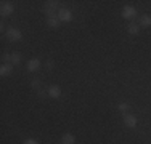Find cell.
<instances>
[{
    "label": "cell",
    "mask_w": 151,
    "mask_h": 144,
    "mask_svg": "<svg viewBox=\"0 0 151 144\" xmlns=\"http://www.w3.org/2000/svg\"><path fill=\"white\" fill-rule=\"evenodd\" d=\"M5 37L8 38L10 42H19L21 38H23V32H21L18 27L8 26V27H6V31H5Z\"/></svg>",
    "instance_id": "6da1fadb"
},
{
    "label": "cell",
    "mask_w": 151,
    "mask_h": 144,
    "mask_svg": "<svg viewBox=\"0 0 151 144\" xmlns=\"http://www.w3.org/2000/svg\"><path fill=\"white\" fill-rule=\"evenodd\" d=\"M13 13H15V5H13L12 2H5V0H3V2L0 3V14H2V18H8V16H12Z\"/></svg>",
    "instance_id": "7a4b0ae2"
},
{
    "label": "cell",
    "mask_w": 151,
    "mask_h": 144,
    "mask_svg": "<svg viewBox=\"0 0 151 144\" xmlns=\"http://www.w3.org/2000/svg\"><path fill=\"white\" fill-rule=\"evenodd\" d=\"M73 11H71L69 8H64V6H61L58 8V19L61 23H71L73 21Z\"/></svg>",
    "instance_id": "3957f363"
},
{
    "label": "cell",
    "mask_w": 151,
    "mask_h": 144,
    "mask_svg": "<svg viewBox=\"0 0 151 144\" xmlns=\"http://www.w3.org/2000/svg\"><path fill=\"white\" fill-rule=\"evenodd\" d=\"M122 18L124 19H134V18L137 16V8L134 5H125V6H122Z\"/></svg>",
    "instance_id": "277c9868"
},
{
    "label": "cell",
    "mask_w": 151,
    "mask_h": 144,
    "mask_svg": "<svg viewBox=\"0 0 151 144\" xmlns=\"http://www.w3.org/2000/svg\"><path fill=\"white\" fill-rule=\"evenodd\" d=\"M124 125L127 128H135L137 125H138V118H137V115L134 114H124Z\"/></svg>",
    "instance_id": "5b68a950"
},
{
    "label": "cell",
    "mask_w": 151,
    "mask_h": 144,
    "mask_svg": "<svg viewBox=\"0 0 151 144\" xmlns=\"http://www.w3.org/2000/svg\"><path fill=\"white\" fill-rule=\"evenodd\" d=\"M47 93H48V98L52 99H60L61 98V86L60 85H50L48 88H47Z\"/></svg>",
    "instance_id": "8992f818"
},
{
    "label": "cell",
    "mask_w": 151,
    "mask_h": 144,
    "mask_svg": "<svg viewBox=\"0 0 151 144\" xmlns=\"http://www.w3.org/2000/svg\"><path fill=\"white\" fill-rule=\"evenodd\" d=\"M40 59L39 58H31L29 61L26 63V69H27V72H37L39 69H40Z\"/></svg>",
    "instance_id": "52a82bcc"
},
{
    "label": "cell",
    "mask_w": 151,
    "mask_h": 144,
    "mask_svg": "<svg viewBox=\"0 0 151 144\" xmlns=\"http://www.w3.org/2000/svg\"><path fill=\"white\" fill-rule=\"evenodd\" d=\"M12 74H13V64L12 63H2V66H0V75L2 77H8Z\"/></svg>",
    "instance_id": "ba28073f"
},
{
    "label": "cell",
    "mask_w": 151,
    "mask_h": 144,
    "mask_svg": "<svg viewBox=\"0 0 151 144\" xmlns=\"http://www.w3.org/2000/svg\"><path fill=\"white\" fill-rule=\"evenodd\" d=\"M76 143V136L73 133H64L61 136V144H74Z\"/></svg>",
    "instance_id": "9c48e42d"
},
{
    "label": "cell",
    "mask_w": 151,
    "mask_h": 144,
    "mask_svg": "<svg viewBox=\"0 0 151 144\" xmlns=\"http://www.w3.org/2000/svg\"><path fill=\"white\" fill-rule=\"evenodd\" d=\"M61 24V21L58 19V16L55 18H47V26H48L50 29H58Z\"/></svg>",
    "instance_id": "30bf717a"
},
{
    "label": "cell",
    "mask_w": 151,
    "mask_h": 144,
    "mask_svg": "<svg viewBox=\"0 0 151 144\" xmlns=\"http://www.w3.org/2000/svg\"><path fill=\"white\" fill-rule=\"evenodd\" d=\"M127 32L130 35H138L140 34V24L138 23H130L127 26Z\"/></svg>",
    "instance_id": "8fae6325"
},
{
    "label": "cell",
    "mask_w": 151,
    "mask_h": 144,
    "mask_svg": "<svg viewBox=\"0 0 151 144\" xmlns=\"http://www.w3.org/2000/svg\"><path fill=\"white\" fill-rule=\"evenodd\" d=\"M140 27H150L151 26V14H143L140 16Z\"/></svg>",
    "instance_id": "7c38bea8"
},
{
    "label": "cell",
    "mask_w": 151,
    "mask_h": 144,
    "mask_svg": "<svg viewBox=\"0 0 151 144\" xmlns=\"http://www.w3.org/2000/svg\"><path fill=\"white\" fill-rule=\"evenodd\" d=\"M44 13H45V16L47 18H55V16H58V10L56 8H52V6H44Z\"/></svg>",
    "instance_id": "4fadbf2b"
},
{
    "label": "cell",
    "mask_w": 151,
    "mask_h": 144,
    "mask_svg": "<svg viewBox=\"0 0 151 144\" xmlns=\"http://www.w3.org/2000/svg\"><path fill=\"white\" fill-rule=\"evenodd\" d=\"M21 61H23V55H21L19 51L12 53V64H13V66H18V64H21Z\"/></svg>",
    "instance_id": "5bb4252c"
},
{
    "label": "cell",
    "mask_w": 151,
    "mask_h": 144,
    "mask_svg": "<svg viewBox=\"0 0 151 144\" xmlns=\"http://www.w3.org/2000/svg\"><path fill=\"white\" fill-rule=\"evenodd\" d=\"M117 110H119V112H122V114H127V110H129V104L122 101V103L117 104Z\"/></svg>",
    "instance_id": "9a60e30c"
},
{
    "label": "cell",
    "mask_w": 151,
    "mask_h": 144,
    "mask_svg": "<svg viewBox=\"0 0 151 144\" xmlns=\"http://www.w3.org/2000/svg\"><path fill=\"white\" fill-rule=\"evenodd\" d=\"M31 86H32V88H35V90H40V80H39V78H32V80H31Z\"/></svg>",
    "instance_id": "2e32d148"
},
{
    "label": "cell",
    "mask_w": 151,
    "mask_h": 144,
    "mask_svg": "<svg viewBox=\"0 0 151 144\" xmlns=\"http://www.w3.org/2000/svg\"><path fill=\"white\" fill-rule=\"evenodd\" d=\"M2 63H12V55H10V53H3L2 55Z\"/></svg>",
    "instance_id": "e0dca14e"
},
{
    "label": "cell",
    "mask_w": 151,
    "mask_h": 144,
    "mask_svg": "<svg viewBox=\"0 0 151 144\" xmlns=\"http://www.w3.org/2000/svg\"><path fill=\"white\" fill-rule=\"evenodd\" d=\"M58 0H50V2H45L47 6H52V8H58Z\"/></svg>",
    "instance_id": "ac0fdd59"
},
{
    "label": "cell",
    "mask_w": 151,
    "mask_h": 144,
    "mask_svg": "<svg viewBox=\"0 0 151 144\" xmlns=\"http://www.w3.org/2000/svg\"><path fill=\"white\" fill-rule=\"evenodd\" d=\"M45 67H47L48 71H52L53 67H55V63H53V59H47V61H45Z\"/></svg>",
    "instance_id": "d6986e66"
},
{
    "label": "cell",
    "mask_w": 151,
    "mask_h": 144,
    "mask_svg": "<svg viewBox=\"0 0 151 144\" xmlns=\"http://www.w3.org/2000/svg\"><path fill=\"white\" fill-rule=\"evenodd\" d=\"M23 144H39L37 139H34V138H27V139H24Z\"/></svg>",
    "instance_id": "ffe728a7"
},
{
    "label": "cell",
    "mask_w": 151,
    "mask_h": 144,
    "mask_svg": "<svg viewBox=\"0 0 151 144\" xmlns=\"http://www.w3.org/2000/svg\"><path fill=\"white\" fill-rule=\"evenodd\" d=\"M39 96H40V98H47V96H48V93H47V90H39Z\"/></svg>",
    "instance_id": "44dd1931"
},
{
    "label": "cell",
    "mask_w": 151,
    "mask_h": 144,
    "mask_svg": "<svg viewBox=\"0 0 151 144\" xmlns=\"http://www.w3.org/2000/svg\"><path fill=\"white\" fill-rule=\"evenodd\" d=\"M0 29H2V31H6V27H5V23H3V21L0 23Z\"/></svg>",
    "instance_id": "7402d4cb"
}]
</instances>
